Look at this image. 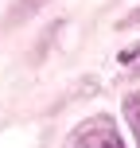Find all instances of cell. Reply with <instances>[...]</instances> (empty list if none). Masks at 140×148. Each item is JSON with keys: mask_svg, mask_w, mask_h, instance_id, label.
<instances>
[{"mask_svg": "<svg viewBox=\"0 0 140 148\" xmlns=\"http://www.w3.org/2000/svg\"><path fill=\"white\" fill-rule=\"evenodd\" d=\"M121 62L125 66H140V51H121Z\"/></svg>", "mask_w": 140, "mask_h": 148, "instance_id": "4", "label": "cell"}, {"mask_svg": "<svg viewBox=\"0 0 140 148\" xmlns=\"http://www.w3.org/2000/svg\"><path fill=\"white\" fill-rule=\"evenodd\" d=\"M74 144H78V148H125V140H121V133L113 129L109 117L86 121V125L74 133Z\"/></svg>", "mask_w": 140, "mask_h": 148, "instance_id": "1", "label": "cell"}, {"mask_svg": "<svg viewBox=\"0 0 140 148\" xmlns=\"http://www.w3.org/2000/svg\"><path fill=\"white\" fill-rule=\"evenodd\" d=\"M43 4H47V0H16V8H12V16H8V23L16 27V23L31 20V16H35V12H39Z\"/></svg>", "mask_w": 140, "mask_h": 148, "instance_id": "2", "label": "cell"}, {"mask_svg": "<svg viewBox=\"0 0 140 148\" xmlns=\"http://www.w3.org/2000/svg\"><path fill=\"white\" fill-rule=\"evenodd\" d=\"M125 117H128V129H132L136 144H140V90L125 97Z\"/></svg>", "mask_w": 140, "mask_h": 148, "instance_id": "3", "label": "cell"}]
</instances>
